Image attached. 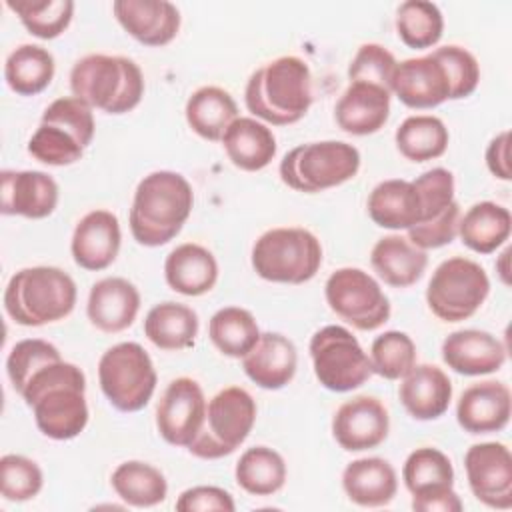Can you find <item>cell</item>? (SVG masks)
<instances>
[{
    "mask_svg": "<svg viewBox=\"0 0 512 512\" xmlns=\"http://www.w3.org/2000/svg\"><path fill=\"white\" fill-rule=\"evenodd\" d=\"M396 64L398 62L390 50H386L380 44L368 42L362 44L354 54L348 66V78L350 82H370L390 90Z\"/></svg>",
    "mask_w": 512,
    "mask_h": 512,
    "instance_id": "46",
    "label": "cell"
},
{
    "mask_svg": "<svg viewBox=\"0 0 512 512\" xmlns=\"http://www.w3.org/2000/svg\"><path fill=\"white\" fill-rule=\"evenodd\" d=\"M458 220H460V206L458 202H454L442 216L408 228L406 238L420 250L442 248L458 236Z\"/></svg>",
    "mask_w": 512,
    "mask_h": 512,
    "instance_id": "49",
    "label": "cell"
},
{
    "mask_svg": "<svg viewBox=\"0 0 512 512\" xmlns=\"http://www.w3.org/2000/svg\"><path fill=\"white\" fill-rule=\"evenodd\" d=\"M434 52L448 70L452 82V100L470 96L480 82V66L474 54L456 44L440 46Z\"/></svg>",
    "mask_w": 512,
    "mask_h": 512,
    "instance_id": "48",
    "label": "cell"
},
{
    "mask_svg": "<svg viewBox=\"0 0 512 512\" xmlns=\"http://www.w3.org/2000/svg\"><path fill=\"white\" fill-rule=\"evenodd\" d=\"M402 480L416 512L462 510V500L454 492V468L442 450L422 446L410 452L402 466Z\"/></svg>",
    "mask_w": 512,
    "mask_h": 512,
    "instance_id": "14",
    "label": "cell"
},
{
    "mask_svg": "<svg viewBox=\"0 0 512 512\" xmlns=\"http://www.w3.org/2000/svg\"><path fill=\"white\" fill-rule=\"evenodd\" d=\"M390 430L386 406L374 396H354L340 404L332 418V436L346 452L380 446Z\"/></svg>",
    "mask_w": 512,
    "mask_h": 512,
    "instance_id": "18",
    "label": "cell"
},
{
    "mask_svg": "<svg viewBox=\"0 0 512 512\" xmlns=\"http://www.w3.org/2000/svg\"><path fill=\"white\" fill-rule=\"evenodd\" d=\"M164 278L178 294L202 296L216 286L218 262L208 248L196 242H184L166 256Z\"/></svg>",
    "mask_w": 512,
    "mask_h": 512,
    "instance_id": "30",
    "label": "cell"
},
{
    "mask_svg": "<svg viewBox=\"0 0 512 512\" xmlns=\"http://www.w3.org/2000/svg\"><path fill=\"white\" fill-rule=\"evenodd\" d=\"M308 348L314 374L326 390L350 392L374 374L370 356L344 326L330 324L316 330Z\"/></svg>",
    "mask_w": 512,
    "mask_h": 512,
    "instance_id": "12",
    "label": "cell"
},
{
    "mask_svg": "<svg viewBox=\"0 0 512 512\" xmlns=\"http://www.w3.org/2000/svg\"><path fill=\"white\" fill-rule=\"evenodd\" d=\"M76 284L56 266L18 270L6 284L4 310L20 326H44L70 316L76 306Z\"/></svg>",
    "mask_w": 512,
    "mask_h": 512,
    "instance_id": "4",
    "label": "cell"
},
{
    "mask_svg": "<svg viewBox=\"0 0 512 512\" xmlns=\"http://www.w3.org/2000/svg\"><path fill=\"white\" fill-rule=\"evenodd\" d=\"M44 474L40 466L22 454H4L0 458V492L10 502H26L40 494Z\"/></svg>",
    "mask_w": 512,
    "mask_h": 512,
    "instance_id": "44",
    "label": "cell"
},
{
    "mask_svg": "<svg viewBox=\"0 0 512 512\" xmlns=\"http://www.w3.org/2000/svg\"><path fill=\"white\" fill-rule=\"evenodd\" d=\"M372 372L386 380L404 378L416 364V344L406 332L388 330L374 338L370 346Z\"/></svg>",
    "mask_w": 512,
    "mask_h": 512,
    "instance_id": "43",
    "label": "cell"
},
{
    "mask_svg": "<svg viewBox=\"0 0 512 512\" xmlns=\"http://www.w3.org/2000/svg\"><path fill=\"white\" fill-rule=\"evenodd\" d=\"M198 326V314L190 306L170 300L152 306L144 318L146 338L166 352L192 348Z\"/></svg>",
    "mask_w": 512,
    "mask_h": 512,
    "instance_id": "34",
    "label": "cell"
},
{
    "mask_svg": "<svg viewBox=\"0 0 512 512\" xmlns=\"http://www.w3.org/2000/svg\"><path fill=\"white\" fill-rule=\"evenodd\" d=\"M110 484L118 498L134 508L158 506L168 496L164 474L142 460H126L118 464L110 476Z\"/></svg>",
    "mask_w": 512,
    "mask_h": 512,
    "instance_id": "36",
    "label": "cell"
},
{
    "mask_svg": "<svg viewBox=\"0 0 512 512\" xmlns=\"http://www.w3.org/2000/svg\"><path fill=\"white\" fill-rule=\"evenodd\" d=\"M324 296L330 310L356 330H378L390 318V300L380 284L362 268H338L326 284Z\"/></svg>",
    "mask_w": 512,
    "mask_h": 512,
    "instance_id": "13",
    "label": "cell"
},
{
    "mask_svg": "<svg viewBox=\"0 0 512 512\" xmlns=\"http://www.w3.org/2000/svg\"><path fill=\"white\" fill-rule=\"evenodd\" d=\"M448 128L430 114L408 116L394 134L398 152L410 162H428L440 158L448 148Z\"/></svg>",
    "mask_w": 512,
    "mask_h": 512,
    "instance_id": "38",
    "label": "cell"
},
{
    "mask_svg": "<svg viewBox=\"0 0 512 512\" xmlns=\"http://www.w3.org/2000/svg\"><path fill=\"white\" fill-rule=\"evenodd\" d=\"M98 382L116 410L138 412L150 402L158 376L152 358L138 342H120L100 356Z\"/></svg>",
    "mask_w": 512,
    "mask_h": 512,
    "instance_id": "11",
    "label": "cell"
},
{
    "mask_svg": "<svg viewBox=\"0 0 512 512\" xmlns=\"http://www.w3.org/2000/svg\"><path fill=\"white\" fill-rule=\"evenodd\" d=\"M234 476L238 486L252 496H272L286 482L284 458L268 446H252L236 462Z\"/></svg>",
    "mask_w": 512,
    "mask_h": 512,
    "instance_id": "39",
    "label": "cell"
},
{
    "mask_svg": "<svg viewBox=\"0 0 512 512\" xmlns=\"http://www.w3.org/2000/svg\"><path fill=\"white\" fill-rule=\"evenodd\" d=\"M342 488L350 502L364 508H380L394 500L398 476L394 466L384 458H358L344 468Z\"/></svg>",
    "mask_w": 512,
    "mask_h": 512,
    "instance_id": "28",
    "label": "cell"
},
{
    "mask_svg": "<svg viewBox=\"0 0 512 512\" xmlns=\"http://www.w3.org/2000/svg\"><path fill=\"white\" fill-rule=\"evenodd\" d=\"M206 404L204 390L194 378H174L156 406V428L160 436L172 446L188 448L202 428Z\"/></svg>",
    "mask_w": 512,
    "mask_h": 512,
    "instance_id": "16",
    "label": "cell"
},
{
    "mask_svg": "<svg viewBox=\"0 0 512 512\" xmlns=\"http://www.w3.org/2000/svg\"><path fill=\"white\" fill-rule=\"evenodd\" d=\"M256 422V402L240 386L222 388L206 404L200 432L190 442L188 452L202 460H218L232 454L252 432Z\"/></svg>",
    "mask_w": 512,
    "mask_h": 512,
    "instance_id": "9",
    "label": "cell"
},
{
    "mask_svg": "<svg viewBox=\"0 0 512 512\" xmlns=\"http://www.w3.org/2000/svg\"><path fill=\"white\" fill-rule=\"evenodd\" d=\"M6 6L40 40L58 38L70 26L74 14L72 0H6Z\"/></svg>",
    "mask_w": 512,
    "mask_h": 512,
    "instance_id": "42",
    "label": "cell"
},
{
    "mask_svg": "<svg viewBox=\"0 0 512 512\" xmlns=\"http://www.w3.org/2000/svg\"><path fill=\"white\" fill-rule=\"evenodd\" d=\"M396 32L408 48H432L442 38L444 16L434 2L406 0L396 10Z\"/></svg>",
    "mask_w": 512,
    "mask_h": 512,
    "instance_id": "41",
    "label": "cell"
},
{
    "mask_svg": "<svg viewBox=\"0 0 512 512\" xmlns=\"http://www.w3.org/2000/svg\"><path fill=\"white\" fill-rule=\"evenodd\" d=\"M398 396L414 420H436L450 406L452 382L436 364H414L402 378Z\"/></svg>",
    "mask_w": 512,
    "mask_h": 512,
    "instance_id": "27",
    "label": "cell"
},
{
    "mask_svg": "<svg viewBox=\"0 0 512 512\" xmlns=\"http://www.w3.org/2000/svg\"><path fill=\"white\" fill-rule=\"evenodd\" d=\"M62 358L58 348L42 338H24L10 348L6 358V372L12 388L20 394L30 376L44 364Z\"/></svg>",
    "mask_w": 512,
    "mask_h": 512,
    "instance_id": "45",
    "label": "cell"
},
{
    "mask_svg": "<svg viewBox=\"0 0 512 512\" xmlns=\"http://www.w3.org/2000/svg\"><path fill=\"white\" fill-rule=\"evenodd\" d=\"M208 336L218 352L230 358H244L260 338L258 324L250 310L226 306L214 312L208 322Z\"/></svg>",
    "mask_w": 512,
    "mask_h": 512,
    "instance_id": "40",
    "label": "cell"
},
{
    "mask_svg": "<svg viewBox=\"0 0 512 512\" xmlns=\"http://www.w3.org/2000/svg\"><path fill=\"white\" fill-rule=\"evenodd\" d=\"M118 24L144 46H166L180 30V12L168 0H116Z\"/></svg>",
    "mask_w": 512,
    "mask_h": 512,
    "instance_id": "22",
    "label": "cell"
},
{
    "mask_svg": "<svg viewBox=\"0 0 512 512\" xmlns=\"http://www.w3.org/2000/svg\"><path fill=\"white\" fill-rule=\"evenodd\" d=\"M508 258H510V248H506L502 254H500V262L496 264V268L500 270V278L504 284H510L508 280Z\"/></svg>",
    "mask_w": 512,
    "mask_h": 512,
    "instance_id": "52",
    "label": "cell"
},
{
    "mask_svg": "<svg viewBox=\"0 0 512 512\" xmlns=\"http://www.w3.org/2000/svg\"><path fill=\"white\" fill-rule=\"evenodd\" d=\"M368 216L380 228L408 230L422 222V202L410 180L390 178L376 184L366 202Z\"/></svg>",
    "mask_w": 512,
    "mask_h": 512,
    "instance_id": "29",
    "label": "cell"
},
{
    "mask_svg": "<svg viewBox=\"0 0 512 512\" xmlns=\"http://www.w3.org/2000/svg\"><path fill=\"white\" fill-rule=\"evenodd\" d=\"M490 292L486 270L464 256L436 266L426 288V304L442 322H462L478 312Z\"/></svg>",
    "mask_w": 512,
    "mask_h": 512,
    "instance_id": "10",
    "label": "cell"
},
{
    "mask_svg": "<svg viewBox=\"0 0 512 512\" xmlns=\"http://www.w3.org/2000/svg\"><path fill=\"white\" fill-rule=\"evenodd\" d=\"M178 512H234L236 504L228 490L218 486H192L184 490L176 500Z\"/></svg>",
    "mask_w": 512,
    "mask_h": 512,
    "instance_id": "50",
    "label": "cell"
},
{
    "mask_svg": "<svg viewBox=\"0 0 512 512\" xmlns=\"http://www.w3.org/2000/svg\"><path fill=\"white\" fill-rule=\"evenodd\" d=\"M390 92L408 108L428 110L452 100V82L446 66L432 50L426 56L398 62Z\"/></svg>",
    "mask_w": 512,
    "mask_h": 512,
    "instance_id": "17",
    "label": "cell"
},
{
    "mask_svg": "<svg viewBox=\"0 0 512 512\" xmlns=\"http://www.w3.org/2000/svg\"><path fill=\"white\" fill-rule=\"evenodd\" d=\"M390 90L370 82H350L334 106V118L342 132L368 136L378 132L390 116Z\"/></svg>",
    "mask_w": 512,
    "mask_h": 512,
    "instance_id": "24",
    "label": "cell"
},
{
    "mask_svg": "<svg viewBox=\"0 0 512 512\" xmlns=\"http://www.w3.org/2000/svg\"><path fill=\"white\" fill-rule=\"evenodd\" d=\"M58 206L56 180L40 170H2L0 210L6 216L40 220Z\"/></svg>",
    "mask_w": 512,
    "mask_h": 512,
    "instance_id": "19",
    "label": "cell"
},
{
    "mask_svg": "<svg viewBox=\"0 0 512 512\" xmlns=\"http://www.w3.org/2000/svg\"><path fill=\"white\" fill-rule=\"evenodd\" d=\"M298 352L292 340L278 332L260 334L254 348L242 358L246 376L264 390L284 388L296 374Z\"/></svg>",
    "mask_w": 512,
    "mask_h": 512,
    "instance_id": "26",
    "label": "cell"
},
{
    "mask_svg": "<svg viewBox=\"0 0 512 512\" xmlns=\"http://www.w3.org/2000/svg\"><path fill=\"white\" fill-rule=\"evenodd\" d=\"M186 122L200 138L220 142L228 126L238 118L232 94L220 86H202L186 100Z\"/></svg>",
    "mask_w": 512,
    "mask_h": 512,
    "instance_id": "35",
    "label": "cell"
},
{
    "mask_svg": "<svg viewBox=\"0 0 512 512\" xmlns=\"http://www.w3.org/2000/svg\"><path fill=\"white\" fill-rule=\"evenodd\" d=\"M512 414L510 388L498 380H484L468 386L456 404V420L468 434L500 432Z\"/></svg>",
    "mask_w": 512,
    "mask_h": 512,
    "instance_id": "21",
    "label": "cell"
},
{
    "mask_svg": "<svg viewBox=\"0 0 512 512\" xmlns=\"http://www.w3.org/2000/svg\"><path fill=\"white\" fill-rule=\"evenodd\" d=\"M32 408L38 430L52 440H72L88 424L86 376L62 358L36 370L20 392Z\"/></svg>",
    "mask_w": 512,
    "mask_h": 512,
    "instance_id": "1",
    "label": "cell"
},
{
    "mask_svg": "<svg viewBox=\"0 0 512 512\" xmlns=\"http://www.w3.org/2000/svg\"><path fill=\"white\" fill-rule=\"evenodd\" d=\"M370 264L384 284L392 288H408L422 278L428 266V254L414 246L406 236L390 234L372 246Z\"/></svg>",
    "mask_w": 512,
    "mask_h": 512,
    "instance_id": "31",
    "label": "cell"
},
{
    "mask_svg": "<svg viewBox=\"0 0 512 512\" xmlns=\"http://www.w3.org/2000/svg\"><path fill=\"white\" fill-rule=\"evenodd\" d=\"M72 96L106 114H126L144 96L140 66L126 56L88 54L70 70Z\"/></svg>",
    "mask_w": 512,
    "mask_h": 512,
    "instance_id": "5",
    "label": "cell"
},
{
    "mask_svg": "<svg viewBox=\"0 0 512 512\" xmlns=\"http://www.w3.org/2000/svg\"><path fill=\"white\" fill-rule=\"evenodd\" d=\"M360 170V152L342 140H320L292 148L280 160L282 182L306 194H316L352 180Z\"/></svg>",
    "mask_w": 512,
    "mask_h": 512,
    "instance_id": "7",
    "label": "cell"
},
{
    "mask_svg": "<svg viewBox=\"0 0 512 512\" xmlns=\"http://www.w3.org/2000/svg\"><path fill=\"white\" fill-rule=\"evenodd\" d=\"M248 112L274 124H296L312 106V74L298 56H280L256 68L244 90Z\"/></svg>",
    "mask_w": 512,
    "mask_h": 512,
    "instance_id": "3",
    "label": "cell"
},
{
    "mask_svg": "<svg viewBox=\"0 0 512 512\" xmlns=\"http://www.w3.org/2000/svg\"><path fill=\"white\" fill-rule=\"evenodd\" d=\"M220 142L228 160L244 172H258L276 156V138L272 130L256 118L238 116Z\"/></svg>",
    "mask_w": 512,
    "mask_h": 512,
    "instance_id": "32",
    "label": "cell"
},
{
    "mask_svg": "<svg viewBox=\"0 0 512 512\" xmlns=\"http://www.w3.org/2000/svg\"><path fill=\"white\" fill-rule=\"evenodd\" d=\"M422 202V222L442 216L454 202V174L446 168H432L412 180ZM420 222V224H422Z\"/></svg>",
    "mask_w": 512,
    "mask_h": 512,
    "instance_id": "47",
    "label": "cell"
},
{
    "mask_svg": "<svg viewBox=\"0 0 512 512\" xmlns=\"http://www.w3.org/2000/svg\"><path fill=\"white\" fill-rule=\"evenodd\" d=\"M194 192L190 182L172 170H156L144 176L128 214L134 240L142 246H162L176 238L190 218Z\"/></svg>",
    "mask_w": 512,
    "mask_h": 512,
    "instance_id": "2",
    "label": "cell"
},
{
    "mask_svg": "<svg viewBox=\"0 0 512 512\" xmlns=\"http://www.w3.org/2000/svg\"><path fill=\"white\" fill-rule=\"evenodd\" d=\"M508 142H510V132L504 130L496 134L486 148V166L498 180L512 178L510 162H508Z\"/></svg>",
    "mask_w": 512,
    "mask_h": 512,
    "instance_id": "51",
    "label": "cell"
},
{
    "mask_svg": "<svg viewBox=\"0 0 512 512\" xmlns=\"http://www.w3.org/2000/svg\"><path fill=\"white\" fill-rule=\"evenodd\" d=\"M442 360L458 374L484 376L504 366L506 348L494 334L466 328L456 330L444 338Z\"/></svg>",
    "mask_w": 512,
    "mask_h": 512,
    "instance_id": "25",
    "label": "cell"
},
{
    "mask_svg": "<svg viewBox=\"0 0 512 512\" xmlns=\"http://www.w3.org/2000/svg\"><path fill=\"white\" fill-rule=\"evenodd\" d=\"M120 242L122 232L116 214L104 208H96L78 220L72 232L70 252L80 268L98 272L116 260Z\"/></svg>",
    "mask_w": 512,
    "mask_h": 512,
    "instance_id": "20",
    "label": "cell"
},
{
    "mask_svg": "<svg viewBox=\"0 0 512 512\" xmlns=\"http://www.w3.org/2000/svg\"><path fill=\"white\" fill-rule=\"evenodd\" d=\"M56 72L54 56L38 44H20L4 64V80L8 88L20 96H36L44 92Z\"/></svg>",
    "mask_w": 512,
    "mask_h": 512,
    "instance_id": "37",
    "label": "cell"
},
{
    "mask_svg": "<svg viewBox=\"0 0 512 512\" xmlns=\"http://www.w3.org/2000/svg\"><path fill=\"white\" fill-rule=\"evenodd\" d=\"M140 310L138 288L120 276H108L92 284L86 304L88 320L106 334H118L130 328Z\"/></svg>",
    "mask_w": 512,
    "mask_h": 512,
    "instance_id": "23",
    "label": "cell"
},
{
    "mask_svg": "<svg viewBox=\"0 0 512 512\" xmlns=\"http://www.w3.org/2000/svg\"><path fill=\"white\" fill-rule=\"evenodd\" d=\"M94 130V114L86 102L76 96L56 98L28 140V154L48 166H70L82 158Z\"/></svg>",
    "mask_w": 512,
    "mask_h": 512,
    "instance_id": "6",
    "label": "cell"
},
{
    "mask_svg": "<svg viewBox=\"0 0 512 512\" xmlns=\"http://www.w3.org/2000/svg\"><path fill=\"white\" fill-rule=\"evenodd\" d=\"M320 264L322 244L306 228H272L252 246V268L268 282L304 284L316 276Z\"/></svg>",
    "mask_w": 512,
    "mask_h": 512,
    "instance_id": "8",
    "label": "cell"
},
{
    "mask_svg": "<svg viewBox=\"0 0 512 512\" xmlns=\"http://www.w3.org/2000/svg\"><path fill=\"white\" fill-rule=\"evenodd\" d=\"M464 468L478 502L494 510L512 508V456L506 444H472L464 454Z\"/></svg>",
    "mask_w": 512,
    "mask_h": 512,
    "instance_id": "15",
    "label": "cell"
},
{
    "mask_svg": "<svg viewBox=\"0 0 512 512\" xmlns=\"http://www.w3.org/2000/svg\"><path fill=\"white\" fill-rule=\"evenodd\" d=\"M512 216L502 204L482 200L472 204L458 220V236L466 248L478 254H492L510 236Z\"/></svg>",
    "mask_w": 512,
    "mask_h": 512,
    "instance_id": "33",
    "label": "cell"
}]
</instances>
